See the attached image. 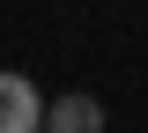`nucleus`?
<instances>
[{
  "instance_id": "1",
  "label": "nucleus",
  "mask_w": 148,
  "mask_h": 133,
  "mask_svg": "<svg viewBox=\"0 0 148 133\" xmlns=\"http://www.w3.org/2000/svg\"><path fill=\"white\" fill-rule=\"evenodd\" d=\"M45 104L30 74H0V133H45Z\"/></svg>"
},
{
  "instance_id": "2",
  "label": "nucleus",
  "mask_w": 148,
  "mask_h": 133,
  "mask_svg": "<svg viewBox=\"0 0 148 133\" xmlns=\"http://www.w3.org/2000/svg\"><path fill=\"white\" fill-rule=\"evenodd\" d=\"M45 133H104V104L89 89H67L45 104Z\"/></svg>"
}]
</instances>
